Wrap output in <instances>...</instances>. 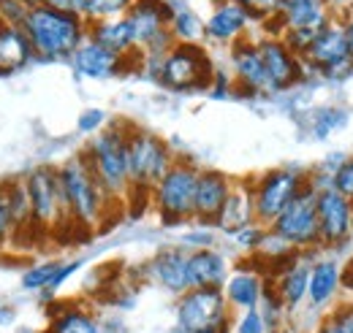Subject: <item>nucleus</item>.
Returning a JSON list of instances; mask_svg holds the SVG:
<instances>
[{
  "label": "nucleus",
  "mask_w": 353,
  "mask_h": 333,
  "mask_svg": "<svg viewBox=\"0 0 353 333\" xmlns=\"http://www.w3.org/2000/svg\"><path fill=\"white\" fill-rule=\"evenodd\" d=\"M174 160L176 155L161 136L128 125V168H131L128 204H136V198H141V204H150L155 184L166 176V171L174 166Z\"/></svg>",
  "instance_id": "nucleus-4"
},
{
  "label": "nucleus",
  "mask_w": 353,
  "mask_h": 333,
  "mask_svg": "<svg viewBox=\"0 0 353 333\" xmlns=\"http://www.w3.org/2000/svg\"><path fill=\"white\" fill-rule=\"evenodd\" d=\"M44 6L63 11V14H77V17L85 14V0H44Z\"/></svg>",
  "instance_id": "nucleus-40"
},
{
  "label": "nucleus",
  "mask_w": 353,
  "mask_h": 333,
  "mask_svg": "<svg viewBox=\"0 0 353 333\" xmlns=\"http://www.w3.org/2000/svg\"><path fill=\"white\" fill-rule=\"evenodd\" d=\"M315 211L321 230V250H340L353 239V201L332 187L315 190Z\"/></svg>",
  "instance_id": "nucleus-13"
},
{
  "label": "nucleus",
  "mask_w": 353,
  "mask_h": 333,
  "mask_svg": "<svg viewBox=\"0 0 353 333\" xmlns=\"http://www.w3.org/2000/svg\"><path fill=\"white\" fill-rule=\"evenodd\" d=\"M33 57L36 52L30 46V39L25 36L22 25L0 19V76L19 74L22 68L30 65Z\"/></svg>",
  "instance_id": "nucleus-26"
},
{
  "label": "nucleus",
  "mask_w": 353,
  "mask_h": 333,
  "mask_svg": "<svg viewBox=\"0 0 353 333\" xmlns=\"http://www.w3.org/2000/svg\"><path fill=\"white\" fill-rule=\"evenodd\" d=\"M88 36L95 43H101L103 49L120 54V57H136V54H141V52L136 49V39H133L128 17H114V19L90 22Z\"/></svg>",
  "instance_id": "nucleus-27"
},
{
  "label": "nucleus",
  "mask_w": 353,
  "mask_h": 333,
  "mask_svg": "<svg viewBox=\"0 0 353 333\" xmlns=\"http://www.w3.org/2000/svg\"><path fill=\"white\" fill-rule=\"evenodd\" d=\"M103 122H106V114H103L101 109H88V111L82 114V120H79V127H82L85 133H90V136H95Z\"/></svg>",
  "instance_id": "nucleus-39"
},
{
  "label": "nucleus",
  "mask_w": 353,
  "mask_h": 333,
  "mask_svg": "<svg viewBox=\"0 0 353 333\" xmlns=\"http://www.w3.org/2000/svg\"><path fill=\"white\" fill-rule=\"evenodd\" d=\"M22 30L30 39L36 57L41 60H71L79 43L88 39L90 25L85 17L63 14L49 6H30L22 17Z\"/></svg>",
  "instance_id": "nucleus-3"
},
{
  "label": "nucleus",
  "mask_w": 353,
  "mask_h": 333,
  "mask_svg": "<svg viewBox=\"0 0 353 333\" xmlns=\"http://www.w3.org/2000/svg\"><path fill=\"white\" fill-rule=\"evenodd\" d=\"M343 290V268L332 257H315L310 266L307 303L312 309H329Z\"/></svg>",
  "instance_id": "nucleus-23"
},
{
  "label": "nucleus",
  "mask_w": 353,
  "mask_h": 333,
  "mask_svg": "<svg viewBox=\"0 0 353 333\" xmlns=\"http://www.w3.org/2000/svg\"><path fill=\"white\" fill-rule=\"evenodd\" d=\"M231 84L236 92H245V95H269L272 92L259 43L250 36L231 46Z\"/></svg>",
  "instance_id": "nucleus-15"
},
{
  "label": "nucleus",
  "mask_w": 353,
  "mask_h": 333,
  "mask_svg": "<svg viewBox=\"0 0 353 333\" xmlns=\"http://www.w3.org/2000/svg\"><path fill=\"white\" fill-rule=\"evenodd\" d=\"M231 333H272L266 325L261 309H248V312H236L231 320Z\"/></svg>",
  "instance_id": "nucleus-35"
},
{
  "label": "nucleus",
  "mask_w": 353,
  "mask_h": 333,
  "mask_svg": "<svg viewBox=\"0 0 353 333\" xmlns=\"http://www.w3.org/2000/svg\"><path fill=\"white\" fill-rule=\"evenodd\" d=\"M332 19H334V11H332L329 0H283L277 19L269 25V28H274L269 36H280V33H291V30L318 33Z\"/></svg>",
  "instance_id": "nucleus-16"
},
{
  "label": "nucleus",
  "mask_w": 353,
  "mask_h": 333,
  "mask_svg": "<svg viewBox=\"0 0 353 333\" xmlns=\"http://www.w3.org/2000/svg\"><path fill=\"white\" fill-rule=\"evenodd\" d=\"M136 0H85V22H101V19H114L125 17L133 8Z\"/></svg>",
  "instance_id": "nucleus-33"
},
{
  "label": "nucleus",
  "mask_w": 353,
  "mask_h": 333,
  "mask_svg": "<svg viewBox=\"0 0 353 333\" xmlns=\"http://www.w3.org/2000/svg\"><path fill=\"white\" fill-rule=\"evenodd\" d=\"M351 201H353V198H351Z\"/></svg>",
  "instance_id": "nucleus-44"
},
{
  "label": "nucleus",
  "mask_w": 353,
  "mask_h": 333,
  "mask_svg": "<svg viewBox=\"0 0 353 333\" xmlns=\"http://www.w3.org/2000/svg\"><path fill=\"white\" fill-rule=\"evenodd\" d=\"M19 333H33V331H19Z\"/></svg>",
  "instance_id": "nucleus-43"
},
{
  "label": "nucleus",
  "mask_w": 353,
  "mask_h": 333,
  "mask_svg": "<svg viewBox=\"0 0 353 333\" xmlns=\"http://www.w3.org/2000/svg\"><path fill=\"white\" fill-rule=\"evenodd\" d=\"M19 3H25V6H28V8H30V6H41V3H44V0H19Z\"/></svg>",
  "instance_id": "nucleus-42"
},
{
  "label": "nucleus",
  "mask_w": 353,
  "mask_h": 333,
  "mask_svg": "<svg viewBox=\"0 0 353 333\" xmlns=\"http://www.w3.org/2000/svg\"><path fill=\"white\" fill-rule=\"evenodd\" d=\"M318 252H302L294 263H288L280 274L269 279V288L274 295L283 301V306L294 314L302 303H307V288H310V266Z\"/></svg>",
  "instance_id": "nucleus-22"
},
{
  "label": "nucleus",
  "mask_w": 353,
  "mask_h": 333,
  "mask_svg": "<svg viewBox=\"0 0 353 333\" xmlns=\"http://www.w3.org/2000/svg\"><path fill=\"white\" fill-rule=\"evenodd\" d=\"M57 179H60L63 198H65L68 217H71L74 228L98 230L101 225L109 222L117 204L103 193V187L92 176L82 152H77L74 158H68L57 166Z\"/></svg>",
  "instance_id": "nucleus-2"
},
{
  "label": "nucleus",
  "mask_w": 353,
  "mask_h": 333,
  "mask_svg": "<svg viewBox=\"0 0 353 333\" xmlns=\"http://www.w3.org/2000/svg\"><path fill=\"white\" fill-rule=\"evenodd\" d=\"M340 25H343V36H345L348 54H351V60H353V8H348L345 14H340Z\"/></svg>",
  "instance_id": "nucleus-41"
},
{
  "label": "nucleus",
  "mask_w": 353,
  "mask_h": 333,
  "mask_svg": "<svg viewBox=\"0 0 353 333\" xmlns=\"http://www.w3.org/2000/svg\"><path fill=\"white\" fill-rule=\"evenodd\" d=\"M266 233V225L261 222H253V225H248V228H242V230H236L231 239L242 247V250L248 252V255H253V250L259 247V241H261V236Z\"/></svg>",
  "instance_id": "nucleus-37"
},
{
  "label": "nucleus",
  "mask_w": 353,
  "mask_h": 333,
  "mask_svg": "<svg viewBox=\"0 0 353 333\" xmlns=\"http://www.w3.org/2000/svg\"><path fill=\"white\" fill-rule=\"evenodd\" d=\"M228 274H231V266H228V260L215 247H201V250L188 252V279H190V288L223 290Z\"/></svg>",
  "instance_id": "nucleus-24"
},
{
  "label": "nucleus",
  "mask_w": 353,
  "mask_h": 333,
  "mask_svg": "<svg viewBox=\"0 0 353 333\" xmlns=\"http://www.w3.org/2000/svg\"><path fill=\"white\" fill-rule=\"evenodd\" d=\"M14 239V222H11V211H8V198H6V184L0 182V252L6 250V244Z\"/></svg>",
  "instance_id": "nucleus-38"
},
{
  "label": "nucleus",
  "mask_w": 353,
  "mask_h": 333,
  "mask_svg": "<svg viewBox=\"0 0 353 333\" xmlns=\"http://www.w3.org/2000/svg\"><path fill=\"white\" fill-rule=\"evenodd\" d=\"M315 198H318V193L307 182L302 187V193L269 225L272 233L285 239L296 252H321V230H318Z\"/></svg>",
  "instance_id": "nucleus-11"
},
{
  "label": "nucleus",
  "mask_w": 353,
  "mask_h": 333,
  "mask_svg": "<svg viewBox=\"0 0 353 333\" xmlns=\"http://www.w3.org/2000/svg\"><path fill=\"white\" fill-rule=\"evenodd\" d=\"M131 22L133 39H136V49L141 52L144 60L155 63L174 46V36H172V8L166 0H136L133 8L125 14Z\"/></svg>",
  "instance_id": "nucleus-8"
},
{
  "label": "nucleus",
  "mask_w": 353,
  "mask_h": 333,
  "mask_svg": "<svg viewBox=\"0 0 353 333\" xmlns=\"http://www.w3.org/2000/svg\"><path fill=\"white\" fill-rule=\"evenodd\" d=\"M266 288H269V279L253 263H245V266H239L228 274V279L223 285V295H225L228 309L236 314V312L259 309L261 301H264Z\"/></svg>",
  "instance_id": "nucleus-19"
},
{
  "label": "nucleus",
  "mask_w": 353,
  "mask_h": 333,
  "mask_svg": "<svg viewBox=\"0 0 353 333\" xmlns=\"http://www.w3.org/2000/svg\"><path fill=\"white\" fill-rule=\"evenodd\" d=\"M302 63H305V68H312L315 74H323L329 79L348 76V71H353V60L348 54L343 25H340L337 14H334V19L329 25H323L318 30V36L312 39L307 52L302 54Z\"/></svg>",
  "instance_id": "nucleus-12"
},
{
  "label": "nucleus",
  "mask_w": 353,
  "mask_h": 333,
  "mask_svg": "<svg viewBox=\"0 0 353 333\" xmlns=\"http://www.w3.org/2000/svg\"><path fill=\"white\" fill-rule=\"evenodd\" d=\"M169 28H172V36L176 43H199V39H204V22L190 8H185V3L172 8V25Z\"/></svg>",
  "instance_id": "nucleus-31"
},
{
  "label": "nucleus",
  "mask_w": 353,
  "mask_h": 333,
  "mask_svg": "<svg viewBox=\"0 0 353 333\" xmlns=\"http://www.w3.org/2000/svg\"><path fill=\"white\" fill-rule=\"evenodd\" d=\"M234 187V179L215 168H201L199 187H196V206H193V222L204 228H215V219L225 206V198Z\"/></svg>",
  "instance_id": "nucleus-20"
},
{
  "label": "nucleus",
  "mask_w": 353,
  "mask_h": 333,
  "mask_svg": "<svg viewBox=\"0 0 353 333\" xmlns=\"http://www.w3.org/2000/svg\"><path fill=\"white\" fill-rule=\"evenodd\" d=\"M312 333H353V301H343L334 309L323 312Z\"/></svg>",
  "instance_id": "nucleus-32"
},
{
  "label": "nucleus",
  "mask_w": 353,
  "mask_h": 333,
  "mask_svg": "<svg viewBox=\"0 0 353 333\" xmlns=\"http://www.w3.org/2000/svg\"><path fill=\"white\" fill-rule=\"evenodd\" d=\"M25 187H28V198H30V211H33V225L41 236L49 233H60L74 228L68 206L63 198V187L57 179V168L54 166H39L25 176Z\"/></svg>",
  "instance_id": "nucleus-7"
},
{
  "label": "nucleus",
  "mask_w": 353,
  "mask_h": 333,
  "mask_svg": "<svg viewBox=\"0 0 353 333\" xmlns=\"http://www.w3.org/2000/svg\"><path fill=\"white\" fill-rule=\"evenodd\" d=\"M188 247H163L158 250L144 266V274L150 282H155L161 290L182 295L190 290V279H188Z\"/></svg>",
  "instance_id": "nucleus-18"
},
{
  "label": "nucleus",
  "mask_w": 353,
  "mask_h": 333,
  "mask_svg": "<svg viewBox=\"0 0 353 333\" xmlns=\"http://www.w3.org/2000/svg\"><path fill=\"white\" fill-rule=\"evenodd\" d=\"M44 333H103V325L90 309L68 303L57 312H49V328Z\"/></svg>",
  "instance_id": "nucleus-28"
},
{
  "label": "nucleus",
  "mask_w": 353,
  "mask_h": 333,
  "mask_svg": "<svg viewBox=\"0 0 353 333\" xmlns=\"http://www.w3.org/2000/svg\"><path fill=\"white\" fill-rule=\"evenodd\" d=\"M128 125L131 122H114L103 127L82 147V158L88 160L92 176L117 206H128V198H131Z\"/></svg>",
  "instance_id": "nucleus-1"
},
{
  "label": "nucleus",
  "mask_w": 353,
  "mask_h": 333,
  "mask_svg": "<svg viewBox=\"0 0 353 333\" xmlns=\"http://www.w3.org/2000/svg\"><path fill=\"white\" fill-rule=\"evenodd\" d=\"M250 22L253 19L248 17V11L236 0H215V8L210 14V19L204 22V39L234 46V43L248 39Z\"/></svg>",
  "instance_id": "nucleus-21"
},
{
  "label": "nucleus",
  "mask_w": 353,
  "mask_h": 333,
  "mask_svg": "<svg viewBox=\"0 0 353 333\" xmlns=\"http://www.w3.org/2000/svg\"><path fill=\"white\" fill-rule=\"evenodd\" d=\"M6 184V198H8V211H11V222H14V239L25 236V233H39L33 225V211H30V198H28V187L25 179H14V182H3Z\"/></svg>",
  "instance_id": "nucleus-30"
},
{
  "label": "nucleus",
  "mask_w": 353,
  "mask_h": 333,
  "mask_svg": "<svg viewBox=\"0 0 353 333\" xmlns=\"http://www.w3.org/2000/svg\"><path fill=\"white\" fill-rule=\"evenodd\" d=\"M176 328L182 333H201L210 328H231L234 312L225 303L223 290L190 288L176 298Z\"/></svg>",
  "instance_id": "nucleus-10"
},
{
  "label": "nucleus",
  "mask_w": 353,
  "mask_h": 333,
  "mask_svg": "<svg viewBox=\"0 0 353 333\" xmlns=\"http://www.w3.org/2000/svg\"><path fill=\"white\" fill-rule=\"evenodd\" d=\"M236 3L248 11L253 22H261V25H272L283 6V0H236Z\"/></svg>",
  "instance_id": "nucleus-34"
},
{
  "label": "nucleus",
  "mask_w": 353,
  "mask_h": 333,
  "mask_svg": "<svg viewBox=\"0 0 353 333\" xmlns=\"http://www.w3.org/2000/svg\"><path fill=\"white\" fill-rule=\"evenodd\" d=\"M141 60H144L141 54L120 57V54L103 49L101 43H95L90 36L79 43V49L71 57L77 74H82L85 79H112V76H120V74H125L131 68L133 63H141Z\"/></svg>",
  "instance_id": "nucleus-17"
},
{
  "label": "nucleus",
  "mask_w": 353,
  "mask_h": 333,
  "mask_svg": "<svg viewBox=\"0 0 353 333\" xmlns=\"http://www.w3.org/2000/svg\"><path fill=\"white\" fill-rule=\"evenodd\" d=\"M158 82L176 92L207 89L215 82V65L201 43H174L152 68Z\"/></svg>",
  "instance_id": "nucleus-6"
},
{
  "label": "nucleus",
  "mask_w": 353,
  "mask_h": 333,
  "mask_svg": "<svg viewBox=\"0 0 353 333\" xmlns=\"http://www.w3.org/2000/svg\"><path fill=\"white\" fill-rule=\"evenodd\" d=\"M253 222H259V219H256L250 182H234V187H231V193L225 198V206H223V211L215 219V230L234 236L236 230H242V228H248Z\"/></svg>",
  "instance_id": "nucleus-25"
},
{
  "label": "nucleus",
  "mask_w": 353,
  "mask_h": 333,
  "mask_svg": "<svg viewBox=\"0 0 353 333\" xmlns=\"http://www.w3.org/2000/svg\"><path fill=\"white\" fill-rule=\"evenodd\" d=\"M256 43H259V52H261V60H264L272 92L291 89L294 84L302 82V76H305L307 68H305L302 57L294 54L280 36H264V39H259Z\"/></svg>",
  "instance_id": "nucleus-14"
},
{
  "label": "nucleus",
  "mask_w": 353,
  "mask_h": 333,
  "mask_svg": "<svg viewBox=\"0 0 353 333\" xmlns=\"http://www.w3.org/2000/svg\"><path fill=\"white\" fill-rule=\"evenodd\" d=\"M305 184H307V173L299 168H272L256 176L250 182L256 219L269 228L285 211V206L302 193Z\"/></svg>",
  "instance_id": "nucleus-9"
},
{
  "label": "nucleus",
  "mask_w": 353,
  "mask_h": 333,
  "mask_svg": "<svg viewBox=\"0 0 353 333\" xmlns=\"http://www.w3.org/2000/svg\"><path fill=\"white\" fill-rule=\"evenodd\" d=\"M199 176H201V168L193 160L176 158L174 166L166 171V176L155 184V190L150 195V204L158 211L161 222H166V225L193 222Z\"/></svg>",
  "instance_id": "nucleus-5"
},
{
  "label": "nucleus",
  "mask_w": 353,
  "mask_h": 333,
  "mask_svg": "<svg viewBox=\"0 0 353 333\" xmlns=\"http://www.w3.org/2000/svg\"><path fill=\"white\" fill-rule=\"evenodd\" d=\"M329 187L337 190L345 198H353V155L351 158H343L334 166V171L329 173Z\"/></svg>",
  "instance_id": "nucleus-36"
},
{
  "label": "nucleus",
  "mask_w": 353,
  "mask_h": 333,
  "mask_svg": "<svg viewBox=\"0 0 353 333\" xmlns=\"http://www.w3.org/2000/svg\"><path fill=\"white\" fill-rule=\"evenodd\" d=\"M77 268H79V260H71V263H63V260L39 263V266H33V268H28L22 274V288L25 290H57Z\"/></svg>",
  "instance_id": "nucleus-29"
}]
</instances>
